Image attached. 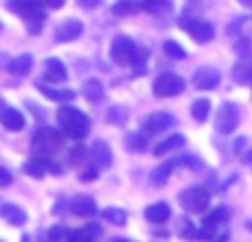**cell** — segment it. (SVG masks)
Returning <instances> with one entry per match:
<instances>
[{
	"label": "cell",
	"instance_id": "cell-2",
	"mask_svg": "<svg viewBox=\"0 0 252 242\" xmlns=\"http://www.w3.org/2000/svg\"><path fill=\"white\" fill-rule=\"evenodd\" d=\"M64 133L62 129H53V127H40L38 131L33 133L31 138V149L35 151L38 156H47L58 151L62 145H64Z\"/></svg>",
	"mask_w": 252,
	"mask_h": 242
},
{
	"label": "cell",
	"instance_id": "cell-4",
	"mask_svg": "<svg viewBox=\"0 0 252 242\" xmlns=\"http://www.w3.org/2000/svg\"><path fill=\"white\" fill-rule=\"evenodd\" d=\"M186 89V80L175 71H161L155 80H153V93L157 98H175L184 93Z\"/></svg>",
	"mask_w": 252,
	"mask_h": 242
},
{
	"label": "cell",
	"instance_id": "cell-16",
	"mask_svg": "<svg viewBox=\"0 0 252 242\" xmlns=\"http://www.w3.org/2000/svg\"><path fill=\"white\" fill-rule=\"evenodd\" d=\"M0 124H2L4 129H9V131H22L27 124L25 120V114L22 111H18L16 107H9L2 111V116H0Z\"/></svg>",
	"mask_w": 252,
	"mask_h": 242
},
{
	"label": "cell",
	"instance_id": "cell-39",
	"mask_svg": "<svg viewBox=\"0 0 252 242\" xmlns=\"http://www.w3.org/2000/svg\"><path fill=\"white\" fill-rule=\"evenodd\" d=\"M11 182H13L11 171H9V169H4V167H0V187H9Z\"/></svg>",
	"mask_w": 252,
	"mask_h": 242
},
{
	"label": "cell",
	"instance_id": "cell-28",
	"mask_svg": "<svg viewBox=\"0 0 252 242\" xmlns=\"http://www.w3.org/2000/svg\"><path fill=\"white\" fill-rule=\"evenodd\" d=\"M100 216H102V220L111 222V225H115V227H124L126 222H128V213H126L124 209H120V207H106V209H102Z\"/></svg>",
	"mask_w": 252,
	"mask_h": 242
},
{
	"label": "cell",
	"instance_id": "cell-18",
	"mask_svg": "<svg viewBox=\"0 0 252 242\" xmlns=\"http://www.w3.org/2000/svg\"><path fill=\"white\" fill-rule=\"evenodd\" d=\"M124 147L128 154H144V151H148V147H151V138L142 131H130V133H126V138H124Z\"/></svg>",
	"mask_w": 252,
	"mask_h": 242
},
{
	"label": "cell",
	"instance_id": "cell-8",
	"mask_svg": "<svg viewBox=\"0 0 252 242\" xmlns=\"http://www.w3.org/2000/svg\"><path fill=\"white\" fill-rule=\"evenodd\" d=\"M135 42L133 38H128V36H115L113 40H111V47H109V58L115 62V65H128L130 58H133L135 53Z\"/></svg>",
	"mask_w": 252,
	"mask_h": 242
},
{
	"label": "cell",
	"instance_id": "cell-27",
	"mask_svg": "<svg viewBox=\"0 0 252 242\" xmlns=\"http://www.w3.org/2000/svg\"><path fill=\"white\" fill-rule=\"evenodd\" d=\"M22 171L31 178H44L47 176V158H44V156H35V158L27 160V162L22 164Z\"/></svg>",
	"mask_w": 252,
	"mask_h": 242
},
{
	"label": "cell",
	"instance_id": "cell-45",
	"mask_svg": "<svg viewBox=\"0 0 252 242\" xmlns=\"http://www.w3.org/2000/svg\"><path fill=\"white\" fill-rule=\"evenodd\" d=\"M4 109H7V102L0 100V116H2V111H4Z\"/></svg>",
	"mask_w": 252,
	"mask_h": 242
},
{
	"label": "cell",
	"instance_id": "cell-7",
	"mask_svg": "<svg viewBox=\"0 0 252 242\" xmlns=\"http://www.w3.org/2000/svg\"><path fill=\"white\" fill-rule=\"evenodd\" d=\"M170 127H175V116L173 114H168V111H153V114H148L146 118H144L139 131L146 133L148 138H153V136H159V133L168 131Z\"/></svg>",
	"mask_w": 252,
	"mask_h": 242
},
{
	"label": "cell",
	"instance_id": "cell-31",
	"mask_svg": "<svg viewBox=\"0 0 252 242\" xmlns=\"http://www.w3.org/2000/svg\"><path fill=\"white\" fill-rule=\"evenodd\" d=\"M177 234H179V238L182 240L192 242V240H197V227L192 225L188 218H182V220L177 222Z\"/></svg>",
	"mask_w": 252,
	"mask_h": 242
},
{
	"label": "cell",
	"instance_id": "cell-23",
	"mask_svg": "<svg viewBox=\"0 0 252 242\" xmlns=\"http://www.w3.org/2000/svg\"><path fill=\"white\" fill-rule=\"evenodd\" d=\"M35 87H38V91L42 93L44 98H49V100H53V102H62V105H64V102H71L75 98L73 89H53L44 82H38Z\"/></svg>",
	"mask_w": 252,
	"mask_h": 242
},
{
	"label": "cell",
	"instance_id": "cell-12",
	"mask_svg": "<svg viewBox=\"0 0 252 242\" xmlns=\"http://www.w3.org/2000/svg\"><path fill=\"white\" fill-rule=\"evenodd\" d=\"M69 211L75 218H95L97 216V202L91 196H78L69 202Z\"/></svg>",
	"mask_w": 252,
	"mask_h": 242
},
{
	"label": "cell",
	"instance_id": "cell-50",
	"mask_svg": "<svg viewBox=\"0 0 252 242\" xmlns=\"http://www.w3.org/2000/svg\"><path fill=\"white\" fill-rule=\"evenodd\" d=\"M2 29H4V27H2V22H0V31H2Z\"/></svg>",
	"mask_w": 252,
	"mask_h": 242
},
{
	"label": "cell",
	"instance_id": "cell-13",
	"mask_svg": "<svg viewBox=\"0 0 252 242\" xmlns=\"http://www.w3.org/2000/svg\"><path fill=\"white\" fill-rule=\"evenodd\" d=\"M184 147H186V138H184L182 133H170L166 140H161L159 145L153 147L151 154L155 156V158H164V156L173 154V151H182Z\"/></svg>",
	"mask_w": 252,
	"mask_h": 242
},
{
	"label": "cell",
	"instance_id": "cell-9",
	"mask_svg": "<svg viewBox=\"0 0 252 242\" xmlns=\"http://www.w3.org/2000/svg\"><path fill=\"white\" fill-rule=\"evenodd\" d=\"M219 80H221V74L215 67H199L192 74V87L199 91H213L219 87Z\"/></svg>",
	"mask_w": 252,
	"mask_h": 242
},
{
	"label": "cell",
	"instance_id": "cell-43",
	"mask_svg": "<svg viewBox=\"0 0 252 242\" xmlns=\"http://www.w3.org/2000/svg\"><path fill=\"white\" fill-rule=\"evenodd\" d=\"M244 162L252 167V149H246V154H244Z\"/></svg>",
	"mask_w": 252,
	"mask_h": 242
},
{
	"label": "cell",
	"instance_id": "cell-32",
	"mask_svg": "<svg viewBox=\"0 0 252 242\" xmlns=\"http://www.w3.org/2000/svg\"><path fill=\"white\" fill-rule=\"evenodd\" d=\"M164 53L170 60H184L186 58V49L177 42V40H166L164 42Z\"/></svg>",
	"mask_w": 252,
	"mask_h": 242
},
{
	"label": "cell",
	"instance_id": "cell-22",
	"mask_svg": "<svg viewBox=\"0 0 252 242\" xmlns=\"http://www.w3.org/2000/svg\"><path fill=\"white\" fill-rule=\"evenodd\" d=\"M31 67H33V56H31V53H20V56H16V58H9L4 69L13 76H27L31 71Z\"/></svg>",
	"mask_w": 252,
	"mask_h": 242
},
{
	"label": "cell",
	"instance_id": "cell-1",
	"mask_svg": "<svg viewBox=\"0 0 252 242\" xmlns=\"http://www.w3.org/2000/svg\"><path fill=\"white\" fill-rule=\"evenodd\" d=\"M56 118H58L62 133L66 138H71V140H84L91 133V120H89V116L71 105H62L56 111Z\"/></svg>",
	"mask_w": 252,
	"mask_h": 242
},
{
	"label": "cell",
	"instance_id": "cell-10",
	"mask_svg": "<svg viewBox=\"0 0 252 242\" xmlns=\"http://www.w3.org/2000/svg\"><path fill=\"white\" fill-rule=\"evenodd\" d=\"M89 158L93 160V164H95L100 171L102 169H109L111 162H113V154H111L106 140H93V145L89 147Z\"/></svg>",
	"mask_w": 252,
	"mask_h": 242
},
{
	"label": "cell",
	"instance_id": "cell-29",
	"mask_svg": "<svg viewBox=\"0 0 252 242\" xmlns=\"http://www.w3.org/2000/svg\"><path fill=\"white\" fill-rule=\"evenodd\" d=\"M128 118H130L128 107H124V105H113V107H109V111H106V120H109L111 124H118V127H122Z\"/></svg>",
	"mask_w": 252,
	"mask_h": 242
},
{
	"label": "cell",
	"instance_id": "cell-19",
	"mask_svg": "<svg viewBox=\"0 0 252 242\" xmlns=\"http://www.w3.org/2000/svg\"><path fill=\"white\" fill-rule=\"evenodd\" d=\"M7 9L20 18H29L31 13L42 9V2L40 0H7Z\"/></svg>",
	"mask_w": 252,
	"mask_h": 242
},
{
	"label": "cell",
	"instance_id": "cell-5",
	"mask_svg": "<svg viewBox=\"0 0 252 242\" xmlns=\"http://www.w3.org/2000/svg\"><path fill=\"white\" fill-rule=\"evenodd\" d=\"M239 122H241L239 105H235V102H223V105L219 107L217 120H215V129H217V133H221V136H230V133L237 131Z\"/></svg>",
	"mask_w": 252,
	"mask_h": 242
},
{
	"label": "cell",
	"instance_id": "cell-49",
	"mask_svg": "<svg viewBox=\"0 0 252 242\" xmlns=\"http://www.w3.org/2000/svg\"><path fill=\"white\" fill-rule=\"evenodd\" d=\"M22 242H29V236H22Z\"/></svg>",
	"mask_w": 252,
	"mask_h": 242
},
{
	"label": "cell",
	"instance_id": "cell-51",
	"mask_svg": "<svg viewBox=\"0 0 252 242\" xmlns=\"http://www.w3.org/2000/svg\"><path fill=\"white\" fill-rule=\"evenodd\" d=\"M250 84H252V82H250Z\"/></svg>",
	"mask_w": 252,
	"mask_h": 242
},
{
	"label": "cell",
	"instance_id": "cell-11",
	"mask_svg": "<svg viewBox=\"0 0 252 242\" xmlns=\"http://www.w3.org/2000/svg\"><path fill=\"white\" fill-rule=\"evenodd\" d=\"M84 34V25L80 20H64L62 25H58L56 34H53V40L56 42H71V40H78L80 36Z\"/></svg>",
	"mask_w": 252,
	"mask_h": 242
},
{
	"label": "cell",
	"instance_id": "cell-47",
	"mask_svg": "<svg viewBox=\"0 0 252 242\" xmlns=\"http://www.w3.org/2000/svg\"><path fill=\"white\" fill-rule=\"evenodd\" d=\"M109 242H130L128 238H113V240H109Z\"/></svg>",
	"mask_w": 252,
	"mask_h": 242
},
{
	"label": "cell",
	"instance_id": "cell-15",
	"mask_svg": "<svg viewBox=\"0 0 252 242\" xmlns=\"http://www.w3.org/2000/svg\"><path fill=\"white\" fill-rule=\"evenodd\" d=\"M144 218H146L151 225H164V222H168V218H170L168 202H164V200H157V202L148 204V207L144 209Z\"/></svg>",
	"mask_w": 252,
	"mask_h": 242
},
{
	"label": "cell",
	"instance_id": "cell-21",
	"mask_svg": "<svg viewBox=\"0 0 252 242\" xmlns=\"http://www.w3.org/2000/svg\"><path fill=\"white\" fill-rule=\"evenodd\" d=\"M175 167H177V158H170V160H166V162L157 164V167L151 171V182L155 187H164L166 182H168V178L173 176Z\"/></svg>",
	"mask_w": 252,
	"mask_h": 242
},
{
	"label": "cell",
	"instance_id": "cell-34",
	"mask_svg": "<svg viewBox=\"0 0 252 242\" xmlns=\"http://www.w3.org/2000/svg\"><path fill=\"white\" fill-rule=\"evenodd\" d=\"M139 7H142L144 11H148V13H161V11H166V9H170L168 0H142Z\"/></svg>",
	"mask_w": 252,
	"mask_h": 242
},
{
	"label": "cell",
	"instance_id": "cell-44",
	"mask_svg": "<svg viewBox=\"0 0 252 242\" xmlns=\"http://www.w3.org/2000/svg\"><path fill=\"white\" fill-rule=\"evenodd\" d=\"M208 242H228V234H223L221 238H219V236H215L213 240H208Z\"/></svg>",
	"mask_w": 252,
	"mask_h": 242
},
{
	"label": "cell",
	"instance_id": "cell-46",
	"mask_svg": "<svg viewBox=\"0 0 252 242\" xmlns=\"http://www.w3.org/2000/svg\"><path fill=\"white\" fill-rule=\"evenodd\" d=\"M241 4H244V7H252V0H239Z\"/></svg>",
	"mask_w": 252,
	"mask_h": 242
},
{
	"label": "cell",
	"instance_id": "cell-41",
	"mask_svg": "<svg viewBox=\"0 0 252 242\" xmlns=\"http://www.w3.org/2000/svg\"><path fill=\"white\" fill-rule=\"evenodd\" d=\"M42 4H47L49 9H60L62 4H64V0H40Z\"/></svg>",
	"mask_w": 252,
	"mask_h": 242
},
{
	"label": "cell",
	"instance_id": "cell-30",
	"mask_svg": "<svg viewBox=\"0 0 252 242\" xmlns=\"http://www.w3.org/2000/svg\"><path fill=\"white\" fill-rule=\"evenodd\" d=\"M111 11H113V16H118V18H126V16L137 13L139 11V4L135 2V0H118V2L111 7Z\"/></svg>",
	"mask_w": 252,
	"mask_h": 242
},
{
	"label": "cell",
	"instance_id": "cell-33",
	"mask_svg": "<svg viewBox=\"0 0 252 242\" xmlns=\"http://www.w3.org/2000/svg\"><path fill=\"white\" fill-rule=\"evenodd\" d=\"M47 242H71V229L56 225L47 231Z\"/></svg>",
	"mask_w": 252,
	"mask_h": 242
},
{
	"label": "cell",
	"instance_id": "cell-14",
	"mask_svg": "<svg viewBox=\"0 0 252 242\" xmlns=\"http://www.w3.org/2000/svg\"><path fill=\"white\" fill-rule=\"evenodd\" d=\"M66 76H69V71H66L64 62H62L60 58H47V60H44L42 78L47 80V82H62V80H66Z\"/></svg>",
	"mask_w": 252,
	"mask_h": 242
},
{
	"label": "cell",
	"instance_id": "cell-24",
	"mask_svg": "<svg viewBox=\"0 0 252 242\" xmlns=\"http://www.w3.org/2000/svg\"><path fill=\"white\" fill-rule=\"evenodd\" d=\"M100 236H102V227L97 222H89V225L71 231V242H97Z\"/></svg>",
	"mask_w": 252,
	"mask_h": 242
},
{
	"label": "cell",
	"instance_id": "cell-17",
	"mask_svg": "<svg viewBox=\"0 0 252 242\" xmlns=\"http://www.w3.org/2000/svg\"><path fill=\"white\" fill-rule=\"evenodd\" d=\"M82 96L87 98L91 105H100V102H104V98H106L104 84H102L97 78L84 80V84H82Z\"/></svg>",
	"mask_w": 252,
	"mask_h": 242
},
{
	"label": "cell",
	"instance_id": "cell-25",
	"mask_svg": "<svg viewBox=\"0 0 252 242\" xmlns=\"http://www.w3.org/2000/svg\"><path fill=\"white\" fill-rule=\"evenodd\" d=\"M232 80L241 87L252 82V58H241L237 60V65L232 67Z\"/></svg>",
	"mask_w": 252,
	"mask_h": 242
},
{
	"label": "cell",
	"instance_id": "cell-20",
	"mask_svg": "<svg viewBox=\"0 0 252 242\" xmlns=\"http://www.w3.org/2000/svg\"><path fill=\"white\" fill-rule=\"evenodd\" d=\"M0 216H2L11 227H22V225H27V213H25V209H20L18 204H13V202H2V204H0Z\"/></svg>",
	"mask_w": 252,
	"mask_h": 242
},
{
	"label": "cell",
	"instance_id": "cell-48",
	"mask_svg": "<svg viewBox=\"0 0 252 242\" xmlns=\"http://www.w3.org/2000/svg\"><path fill=\"white\" fill-rule=\"evenodd\" d=\"M246 227H248V229L252 231V220H248V222H246Z\"/></svg>",
	"mask_w": 252,
	"mask_h": 242
},
{
	"label": "cell",
	"instance_id": "cell-35",
	"mask_svg": "<svg viewBox=\"0 0 252 242\" xmlns=\"http://www.w3.org/2000/svg\"><path fill=\"white\" fill-rule=\"evenodd\" d=\"M87 158H89V149L84 145H75V147H71L69 149V162L71 164H80V162H84Z\"/></svg>",
	"mask_w": 252,
	"mask_h": 242
},
{
	"label": "cell",
	"instance_id": "cell-40",
	"mask_svg": "<svg viewBox=\"0 0 252 242\" xmlns=\"http://www.w3.org/2000/svg\"><path fill=\"white\" fill-rule=\"evenodd\" d=\"M75 2L84 9H95L97 4H102V0H75Z\"/></svg>",
	"mask_w": 252,
	"mask_h": 242
},
{
	"label": "cell",
	"instance_id": "cell-42",
	"mask_svg": "<svg viewBox=\"0 0 252 242\" xmlns=\"http://www.w3.org/2000/svg\"><path fill=\"white\" fill-rule=\"evenodd\" d=\"M7 62H9V56L4 51H0V69H4V67H7Z\"/></svg>",
	"mask_w": 252,
	"mask_h": 242
},
{
	"label": "cell",
	"instance_id": "cell-26",
	"mask_svg": "<svg viewBox=\"0 0 252 242\" xmlns=\"http://www.w3.org/2000/svg\"><path fill=\"white\" fill-rule=\"evenodd\" d=\"M210 109H213V105H210L208 98H197V100L190 105L192 120H195V122H199V124H204L206 120L210 118Z\"/></svg>",
	"mask_w": 252,
	"mask_h": 242
},
{
	"label": "cell",
	"instance_id": "cell-37",
	"mask_svg": "<svg viewBox=\"0 0 252 242\" xmlns=\"http://www.w3.org/2000/svg\"><path fill=\"white\" fill-rule=\"evenodd\" d=\"M27 25H29L31 34H40V31H42V25H44V11L42 9L35 11V13H31V16L27 18Z\"/></svg>",
	"mask_w": 252,
	"mask_h": 242
},
{
	"label": "cell",
	"instance_id": "cell-38",
	"mask_svg": "<svg viewBox=\"0 0 252 242\" xmlns=\"http://www.w3.org/2000/svg\"><path fill=\"white\" fill-rule=\"evenodd\" d=\"M97 176H100V169L95 167V164H89V167H84V171L80 173V178H82L84 182H91V180H97Z\"/></svg>",
	"mask_w": 252,
	"mask_h": 242
},
{
	"label": "cell",
	"instance_id": "cell-3",
	"mask_svg": "<svg viewBox=\"0 0 252 242\" xmlns=\"http://www.w3.org/2000/svg\"><path fill=\"white\" fill-rule=\"evenodd\" d=\"M179 207L186 213H204L210 207V191L199 185L179 191Z\"/></svg>",
	"mask_w": 252,
	"mask_h": 242
},
{
	"label": "cell",
	"instance_id": "cell-36",
	"mask_svg": "<svg viewBox=\"0 0 252 242\" xmlns=\"http://www.w3.org/2000/svg\"><path fill=\"white\" fill-rule=\"evenodd\" d=\"M177 164H186L190 171H204V167L206 164L201 162L197 156H190V154H186V156H179L177 158Z\"/></svg>",
	"mask_w": 252,
	"mask_h": 242
},
{
	"label": "cell",
	"instance_id": "cell-6",
	"mask_svg": "<svg viewBox=\"0 0 252 242\" xmlns=\"http://www.w3.org/2000/svg\"><path fill=\"white\" fill-rule=\"evenodd\" d=\"M179 27H182V31H186V34L199 44H206L215 38V27L206 20H197V18L184 16V18H179Z\"/></svg>",
	"mask_w": 252,
	"mask_h": 242
}]
</instances>
